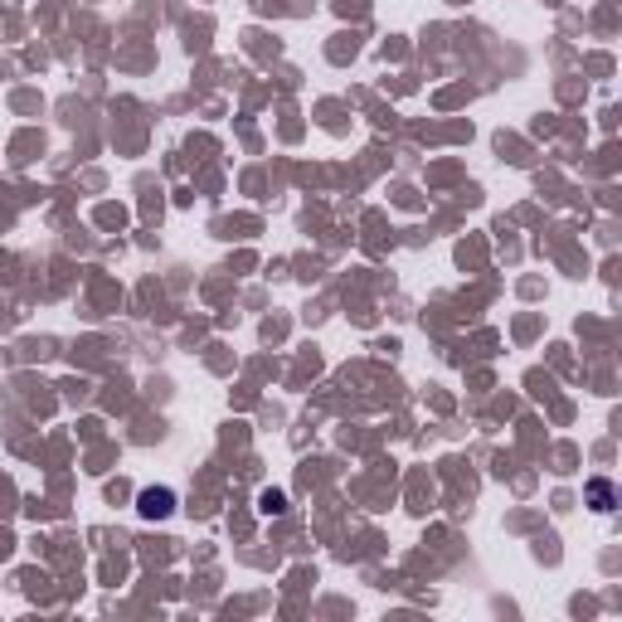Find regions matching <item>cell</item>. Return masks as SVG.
<instances>
[{
    "label": "cell",
    "mask_w": 622,
    "mask_h": 622,
    "mask_svg": "<svg viewBox=\"0 0 622 622\" xmlns=\"http://www.w3.org/2000/svg\"><path fill=\"white\" fill-rule=\"evenodd\" d=\"M136 516L142 520H171L175 516V491L171 487H146L136 497Z\"/></svg>",
    "instance_id": "6da1fadb"
},
{
    "label": "cell",
    "mask_w": 622,
    "mask_h": 622,
    "mask_svg": "<svg viewBox=\"0 0 622 622\" xmlns=\"http://www.w3.org/2000/svg\"><path fill=\"white\" fill-rule=\"evenodd\" d=\"M258 511H263V516H283V511H287V497H283V491H263Z\"/></svg>",
    "instance_id": "3957f363"
},
{
    "label": "cell",
    "mask_w": 622,
    "mask_h": 622,
    "mask_svg": "<svg viewBox=\"0 0 622 622\" xmlns=\"http://www.w3.org/2000/svg\"><path fill=\"white\" fill-rule=\"evenodd\" d=\"M589 506H593L599 516H613V511H618V487H613V481H608V477H593V481H589Z\"/></svg>",
    "instance_id": "7a4b0ae2"
}]
</instances>
